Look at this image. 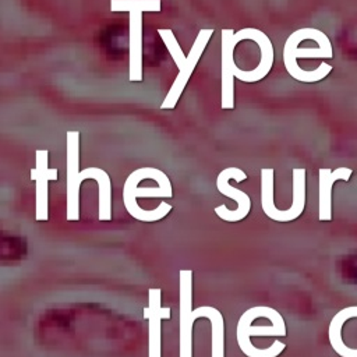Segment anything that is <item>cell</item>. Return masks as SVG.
Segmentation results:
<instances>
[{
    "label": "cell",
    "instance_id": "obj_13",
    "mask_svg": "<svg viewBox=\"0 0 357 357\" xmlns=\"http://www.w3.org/2000/svg\"><path fill=\"white\" fill-rule=\"evenodd\" d=\"M353 170L350 167H321L318 170V219L332 220V187L337 180L347 181Z\"/></svg>",
    "mask_w": 357,
    "mask_h": 357
},
{
    "label": "cell",
    "instance_id": "obj_6",
    "mask_svg": "<svg viewBox=\"0 0 357 357\" xmlns=\"http://www.w3.org/2000/svg\"><path fill=\"white\" fill-rule=\"evenodd\" d=\"M230 178H234L237 183H241L243 180L247 178V174L238 167H226L218 174V178H216L218 191L220 194H223L225 197L234 199L237 202V209H229L226 205H219L215 208V213L220 219L234 223V222L244 219L250 213L251 199L244 191L231 187L229 184Z\"/></svg>",
    "mask_w": 357,
    "mask_h": 357
},
{
    "label": "cell",
    "instance_id": "obj_15",
    "mask_svg": "<svg viewBox=\"0 0 357 357\" xmlns=\"http://www.w3.org/2000/svg\"><path fill=\"white\" fill-rule=\"evenodd\" d=\"M81 181L93 178L99 187V220L107 222L112 219V184L109 174L100 167H85L79 173Z\"/></svg>",
    "mask_w": 357,
    "mask_h": 357
},
{
    "label": "cell",
    "instance_id": "obj_4",
    "mask_svg": "<svg viewBox=\"0 0 357 357\" xmlns=\"http://www.w3.org/2000/svg\"><path fill=\"white\" fill-rule=\"evenodd\" d=\"M178 357H192V326L197 319L192 310V271L178 272Z\"/></svg>",
    "mask_w": 357,
    "mask_h": 357
},
{
    "label": "cell",
    "instance_id": "obj_11",
    "mask_svg": "<svg viewBox=\"0 0 357 357\" xmlns=\"http://www.w3.org/2000/svg\"><path fill=\"white\" fill-rule=\"evenodd\" d=\"M162 291L158 287L148 290L149 305L144 308V318L149 321L148 328V356L162 357V319L170 318V308L160 305Z\"/></svg>",
    "mask_w": 357,
    "mask_h": 357
},
{
    "label": "cell",
    "instance_id": "obj_19",
    "mask_svg": "<svg viewBox=\"0 0 357 357\" xmlns=\"http://www.w3.org/2000/svg\"><path fill=\"white\" fill-rule=\"evenodd\" d=\"M162 8L160 0H110V11H148L159 13Z\"/></svg>",
    "mask_w": 357,
    "mask_h": 357
},
{
    "label": "cell",
    "instance_id": "obj_12",
    "mask_svg": "<svg viewBox=\"0 0 357 357\" xmlns=\"http://www.w3.org/2000/svg\"><path fill=\"white\" fill-rule=\"evenodd\" d=\"M234 31L233 29H222V109H233L234 107Z\"/></svg>",
    "mask_w": 357,
    "mask_h": 357
},
{
    "label": "cell",
    "instance_id": "obj_7",
    "mask_svg": "<svg viewBox=\"0 0 357 357\" xmlns=\"http://www.w3.org/2000/svg\"><path fill=\"white\" fill-rule=\"evenodd\" d=\"M243 39H251L259 46L261 60H259V64L254 70H250V71H243L234 64V67H233L234 78H237L240 81H244V82L261 81L262 78H265L269 74V71L273 66V46H272V42H271V39L268 38L266 33H264L261 29H257V28H243V29H240L234 33L236 43H238Z\"/></svg>",
    "mask_w": 357,
    "mask_h": 357
},
{
    "label": "cell",
    "instance_id": "obj_17",
    "mask_svg": "<svg viewBox=\"0 0 357 357\" xmlns=\"http://www.w3.org/2000/svg\"><path fill=\"white\" fill-rule=\"evenodd\" d=\"M273 174L272 167L261 169V206L269 219L284 223V212L278 209L273 202Z\"/></svg>",
    "mask_w": 357,
    "mask_h": 357
},
{
    "label": "cell",
    "instance_id": "obj_2",
    "mask_svg": "<svg viewBox=\"0 0 357 357\" xmlns=\"http://www.w3.org/2000/svg\"><path fill=\"white\" fill-rule=\"evenodd\" d=\"M173 195V188L169 177L156 167H139L128 174L123 187V202L127 212L139 222H156L163 219L170 211L172 205L167 202H160L156 209H142L137 198H170Z\"/></svg>",
    "mask_w": 357,
    "mask_h": 357
},
{
    "label": "cell",
    "instance_id": "obj_14",
    "mask_svg": "<svg viewBox=\"0 0 357 357\" xmlns=\"http://www.w3.org/2000/svg\"><path fill=\"white\" fill-rule=\"evenodd\" d=\"M128 79H142V11H130L128 15Z\"/></svg>",
    "mask_w": 357,
    "mask_h": 357
},
{
    "label": "cell",
    "instance_id": "obj_9",
    "mask_svg": "<svg viewBox=\"0 0 357 357\" xmlns=\"http://www.w3.org/2000/svg\"><path fill=\"white\" fill-rule=\"evenodd\" d=\"M212 35H213V29H201L197 33V38L190 49V53L187 54V60H185L184 66L178 70V74H177L174 82L172 84L167 95L165 96V99L160 105L162 109H173L177 105L178 99H180L191 74L194 73V68H195L197 63L199 61Z\"/></svg>",
    "mask_w": 357,
    "mask_h": 357
},
{
    "label": "cell",
    "instance_id": "obj_3",
    "mask_svg": "<svg viewBox=\"0 0 357 357\" xmlns=\"http://www.w3.org/2000/svg\"><path fill=\"white\" fill-rule=\"evenodd\" d=\"M237 343L247 357H278L286 347L275 340L266 349H258L251 343V336H286V324L282 315L266 305L245 310L237 322Z\"/></svg>",
    "mask_w": 357,
    "mask_h": 357
},
{
    "label": "cell",
    "instance_id": "obj_1",
    "mask_svg": "<svg viewBox=\"0 0 357 357\" xmlns=\"http://www.w3.org/2000/svg\"><path fill=\"white\" fill-rule=\"evenodd\" d=\"M333 50L329 38L315 28H300L290 33L283 47V63L286 71L300 82H318L331 71L332 66L322 61L315 70H303L297 59H332Z\"/></svg>",
    "mask_w": 357,
    "mask_h": 357
},
{
    "label": "cell",
    "instance_id": "obj_18",
    "mask_svg": "<svg viewBox=\"0 0 357 357\" xmlns=\"http://www.w3.org/2000/svg\"><path fill=\"white\" fill-rule=\"evenodd\" d=\"M293 176V201L289 209H284V223L297 219L305 206V169L294 167Z\"/></svg>",
    "mask_w": 357,
    "mask_h": 357
},
{
    "label": "cell",
    "instance_id": "obj_20",
    "mask_svg": "<svg viewBox=\"0 0 357 357\" xmlns=\"http://www.w3.org/2000/svg\"><path fill=\"white\" fill-rule=\"evenodd\" d=\"M158 33L160 35V38H162V40H163V43H165V46H166L169 54L172 56L174 64H176L177 68L180 70V68L184 66L185 60H187V54H184L183 49L180 47V45H178V42H177V39H176L173 31H172V29H163V28H160V29H158Z\"/></svg>",
    "mask_w": 357,
    "mask_h": 357
},
{
    "label": "cell",
    "instance_id": "obj_16",
    "mask_svg": "<svg viewBox=\"0 0 357 357\" xmlns=\"http://www.w3.org/2000/svg\"><path fill=\"white\" fill-rule=\"evenodd\" d=\"M194 312L197 318L204 317L211 321V357H225V321L222 312L211 305L198 307L194 310Z\"/></svg>",
    "mask_w": 357,
    "mask_h": 357
},
{
    "label": "cell",
    "instance_id": "obj_10",
    "mask_svg": "<svg viewBox=\"0 0 357 357\" xmlns=\"http://www.w3.org/2000/svg\"><path fill=\"white\" fill-rule=\"evenodd\" d=\"M47 149H38L35 153V167L31 169V180L35 188V218L36 220L49 219V181L57 180V169L49 167Z\"/></svg>",
    "mask_w": 357,
    "mask_h": 357
},
{
    "label": "cell",
    "instance_id": "obj_5",
    "mask_svg": "<svg viewBox=\"0 0 357 357\" xmlns=\"http://www.w3.org/2000/svg\"><path fill=\"white\" fill-rule=\"evenodd\" d=\"M328 337L340 357H357V305L342 308L331 319Z\"/></svg>",
    "mask_w": 357,
    "mask_h": 357
},
{
    "label": "cell",
    "instance_id": "obj_8",
    "mask_svg": "<svg viewBox=\"0 0 357 357\" xmlns=\"http://www.w3.org/2000/svg\"><path fill=\"white\" fill-rule=\"evenodd\" d=\"M79 132L67 131V211L70 222L79 219Z\"/></svg>",
    "mask_w": 357,
    "mask_h": 357
}]
</instances>
